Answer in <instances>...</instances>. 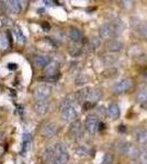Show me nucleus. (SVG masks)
Masks as SVG:
<instances>
[{
	"label": "nucleus",
	"mask_w": 147,
	"mask_h": 164,
	"mask_svg": "<svg viewBox=\"0 0 147 164\" xmlns=\"http://www.w3.org/2000/svg\"><path fill=\"white\" fill-rule=\"evenodd\" d=\"M6 4L4 1H0V13H1V14L4 12V8L7 7V4Z\"/></svg>",
	"instance_id": "nucleus-39"
},
{
	"label": "nucleus",
	"mask_w": 147,
	"mask_h": 164,
	"mask_svg": "<svg viewBox=\"0 0 147 164\" xmlns=\"http://www.w3.org/2000/svg\"><path fill=\"white\" fill-rule=\"evenodd\" d=\"M53 158H54V150H53V147H52V148H47V149L44 151V154H43L44 161H45L46 163L50 164V162L53 160Z\"/></svg>",
	"instance_id": "nucleus-22"
},
{
	"label": "nucleus",
	"mask_w": 147,
	"mask_h": 164,
	"mask_svg": "<svg viewBox=\"0 0 147 164\" xmlns=\"http://www.w3.org/2000/svg\"><path fill=\"white\" fill-rule=\"evenodd\" d=\"M85 126L86 129L89 132H96L98 130V127H99V120L94 116H88L86 119Z\"/></svg>",
	"instance_id": "nucleus-9"
},
{
	"label": "nucleus",
	"mask_w": 147,
	"mask_h": 164,
	"mask_svg": "<svg viewBox=\"0 0 147 164\" xmlns=\"http://www.w3.org/2000/svg\"><path fill=\"white\" fill-rule=\"evenodd\" d=\"M76 153H77L78 155H80V157H85V155H87V153H88V150H87L86 147L80 145V147H78L77 149H76Z\"/></svg>",
	"instance_id": "nucleus-32"
},
{
	"label": "nucleus",
	"mask_w": 147,
	"mask_h": 164,
	"mask_svg": "<svg viewBox=\"0 0 147 164\" xmlns=\"http://www.w3.org/2000/svg\"><path fill=\"white\" fill-rule=\"evenodd\" d=\"M9 46L8 38H7V35L6 34H0V48L1 49H7Z\"/></svg>",
	"instance_id": "nucleus-29"
},
{
	"label": "nucleus",
	"mask_w": 147,
	"mask_h": 164,
	"mask_svg": "<svg viewBox=\"0 0 147 164\" xmlns=\"http://www.w3.org/2000/svg\"><path fill=\"white\" fill-rule=\"evenodd\" d=\"M50 110V104L47 101H41V102H36L34 105V111L36 114L41 115H46Z\"/></svg>",
	"instance_id": "nucleus-7"
},
{
	"label": "nucleus",
	"mask_w": 147,
	"mask_h": 164,
	"mask_svg": "<svg viewBox=\"0 0 147 164\" xmlns=\"http://www.w3.org/2000/svg\"><path fill=\"white\" fill-rule=\"evenodd\" d=\"M53 150H54V158L50 164H66L68 162L69 155L64 143H56L53 147Z\"/></svg>",
	"instance_id": "nucleus-1"
},
{
	"label": "nucleus",
	"mask_w": 147,
	"mask_h": 164,
	"mask_svg": "<svg viewBox=\"0 0 147 164\" xmlns=\"http://www.w3.org/2000/svg\"><path fill=\"white\" fill-rule=\"evenodd\" d=\"M56 131H57L56 125L53 124V122H50V124H47V125H45V126L43 127L41 134H42V136L44 138H52L53 136H55Z\"/></svg>",
	"instance_id": "nucleus-11"
},
{
	"label": "nucleus",
	"mask_w": 147,
	"mask_h": 164,
	"mask_svg": "<svg viewBox=\"0 0 147 164\" xmlns=\"http://www.w3.org/2000/svg\"><path fill=\"white\" fill-rule=\"evenodd\" d=\"M7 8H8L10 12L14 13V14H18L21 11V4L20 1H16V0H10V1H7Z\"/></svg>",
	"instance_id": "nucleus-17"
},
{
	"label": "nucleus",
	"mask_w": 147,
	"mask_h": 164,
	"mask_svg": "<svg viewBox=\"0 0 147 164\" xmlns=\"http://www.w3.org/2000/svg\"><path fill=\"white\" fill-rule=\"evenodd\" d=\"M113 162V155L111 153H107L102 160V164H112Z\"/></svg>",
	"instance_id": "nucleus-34"
},
{
	"label": "nucleus",
	"mask_w": 147,
	"mask_h": 164,
	"mask_svg": "<svg viewBox=\"0 0 147 164\" xmlns=\"http://www.w3.org/2000/svg\"><path fill=\"white\" fill-rule=\"evenodd\" d=\"M74 100H75V95H67L65 99L62 101V103H61V111H62L63 108H65V107H68V106H73L74 105Z\"/></svg>",
	"instance_id": "nucleus-21"
},
{
	"label": "nucleus",
	"mask_w": 147,
	"mask_h": 164,
	"mask_svg": "<svg viewBox=\"0 0 147 164\" xmlns=\"http://www.w3.org/2000/svg\"><path fill=\"white\" fill-rule=\"evenodd\" d=\"M143 76H145V77H147V69H145V70H143Z\"/></svg>",
	"instance_id": "nucleus-42"
},
{
	"label": "nucleus",
	"mask_w": 147,
	"mask_h": 164,
	"mask_svg": "<svg viewBox=\"0 0 147 164\" xmlns=\"http://www.w3.org/2000/svg\"><path fill=\"white\" fill-rule=\"evenodd\" d=\"M44 4H46V6H48V7H52V6H53L55 2H54V1H47V0H45V1H44Z\"/></svg>",
	"instance_id": "nucleus-40"
},
{
	"label": "nucleus",
	"mask_w": 147,
	"mask_h": 164,
	"mask_svg": "<svg viewBox=\"0 0 147 164\" xmlns=\"http://www.w3.org/2000/svg\"><path fill=\"white\" fill-rule=\"evenodd\" d=\"M88 80H89V78H88L87 74L80 73V74H78L77 78H76V84H77V85H84V84H86L88 82Z\"/></svg>",
	"instance_id": "nucleus-26"
},
{
	"label": "nucleus",
	"mask_w": 147,
	"mask_h": 164,
	"mask_svg": "<svg viewBox=\"0 0 147 164\" xmlns=\"http://www.w3.org/2000/svg\"><path fill=\"white\" fill-rule=\"evenodd\" d=\"M90 90H91L90 88H84L81 90L77 91L76 94H75V100L77 102H79V103H85L86 101H87V99H88Z\"/></svg>",
	"instance_id": "nucleus-12"
},
{
	"label": "nucleus",
	"mask_w": 147,
	"mask_h": 164,
	"mask_svg": "<svg viewBox=\"0 0 147 164\" xmlns=\"http://www.w3.org/2000/svg\"><path fill=\"white\" fill-rule=\"evenodd\" d=\"M69 53H70V55H71V56H74V57L79 56V55L81 54V47L79 46V44H78V43H75L74 45L70 46Z\"/></svg>",
	"instance_id": "nucleus-24"
},
{
	"label": "nucleus",
	"mask_w": 147,
	"mask_h": 164,
	"mask_svg": "<svg viewBox=\"0 0 147 164\" xmlns=\"http://www.w3.org/2000/svg\"><path fill=\"white\" fill-rule=\"evenodd\" d=\"M137 141L141 143L147 142V129H142L137 132Z\"/></svg>",
	"instance_id": "nucleus-25"
},
{
	"label": "nucleus",
	"mask_w": 147,
	"mask_h": 164,
	"mask_svg": "<svg viewBox=\"0 0 147 164\" xmlns=\"http://www.w3.org/2000/svg\"><path fill=\"white\" fill-rule=\"evenodd\" d=\"M2 25H4V26H11L12 25V21L10 19H9V18H4V19H2Z\"/></svg>",
	"instance_id": "nucleus-36"
},
{
	"label": "nucleus",
	"mask_w": 147,
	"mask_h": 164,
	"mask_svg": "<svg viewBox=\"0 0 147 164\" xmlns=\"http://www.w3.org/2000/svg\"><path fill=\"white\" fill-rule=\"evenodd\" d=\"M138 32H139V34L142 35V36H144V37H147V23L146 22H144V23H142V24H139Z\"/></svg>",
	"instance_id": "nucleus-31"
},
{
	"label": "nucleus",
	"mask_w": 147,
	"mask_h": 164,
	"mask_svg": "<svg viewBox=\"0 0 147 164\" xmlns=\"http://www.w3.org/2000/svg\"><path fill=\"white\" fill-rule=\"evenodd\" d=\"M41 26H42L43 31H45V32L50 31V25L47 22H43L42 24H41Z\"/></svg>",
	"instance_id": "nucleus-38"
},
{
	"label": "nucleus",
	"mask_w": 147,
	"mask_h": 164,
	"mask_svg": "<svg viewBox=\"0 0 147 164\" xmlns=\"http://www.w3.org/2000/svg\"><path fill=\"white\" fill-rule=\"evenodd\" d=\"M2 138H4V134H2V132H1V131H0V140H1V139H2Z\"/></svg>",
	"instance_id": "nucleus-43"
},
{
	"label": "nucleus",
	"mask_w": 147,
	"mask_h": 164,
	"mask_svg": "<svg viewBox=\"0 0 147 164\" xmlns=\"http://www.w3.org/2000/svg\"><path fill=\"white\" fill-rule=\"evenodd\" d=\"M136 100L139 103H146L147 102V90H141L136 95Z\"/></svg>",
	"instance_id": "nucleus-27"
},
{
	"label": "nucleus",
	"mask_w": 147,
	"mask_h": 164,
	"mask_svg": "<svg viewBox=\"0 0 147 164\" xmlns=\"http://www.w3.org/2000/svg\"><path fill=\"white\" fill-rule=\"evenodd\" d=\"M117 59H119V57L116 56L115 54H112V53H109V54L105 53L101 55V60L103 61V64L107 66L113 65Z\"/></svg>",
	"instance_id": "nucleus-13"
},
{
	"label": "nucleus",
	"mask_w": 147,
	"mask_h": 164,
	"mask_svg": "<svg viewBox=\"0 0 147 164\" xmlns=\"http://www.w3.org/2000/svg\"><path fill=\"white\" fill-rule=\"evenodd\" d=\"M119 131H121V132H124V131H126V127L124 126V125H121V126L119 127Z\"/></svg>",
	"instance_id": "nucleus-41"
},
{
	"label": "nucleus",
	"mask_w": 147,
	"mask_h": 164,
	"mask_svg": "<svg viewBox=\"0 0 147 164\" xmlns=\"http://www.w3.org/2000/svg\"><path fill=\"white\" fill-rule=\"evenodd\" d=\"M103 77L104 78H114V77L117 74V70L114 68H109V69H105L104 71L102 72Z\"/></svg>",
	"instance_id": "nucleus-28"
},
{
	"label": "nucleus",
	"mask_w": 147,
	"mask_h": 164,
	"mask_svg": "<svg viewBox=\"0 0 147 164\" xmlns=\"http://www.w3.org/2000/svg\"><path fill=\"white\" fill-rule=\"evenodd\" d=\"M62 118L65 120V122H74V120H76V117H77V111H76V108L75 106H68V107H65V108H63L62 111Z\"/></svg>",
	"instance_id": "nucleus-6"
},
{
	"label": "nucleus",
	"mask_w": 147,
	"mask_h": 164,
	"mask_svg": "<svg viewBox=\"0 0 147 164\" xmlns=\"http://www.w3.org/2000/svg\"><path fill=\"white\" fill-rule=\"evenodd\" d=\"M105 48L109 52H112V53H116V52H120L123 48V44L117 41V39H109L105 42Z\"/></svg>",
	"instance_id": "nucleus-10"
},
{
	"label": "nucleus",
	"mask_w": 147,
	"mask_h": 164,
	"mask_svg": "<svg viewBox=\"0 0 147 164\" xmlns=\"http://www.w3.org/2000/svg\"><path fill=\"white\" fill-rule=\"evenodd\" d=\"M101 96H102V92L101 90H98V89H94V90H90L89 95H88V99L86 102H91V103L96 104L98 101H100Z\"/></svg>",
	"instance_id": "nucleus-14"
},
{
	"label": "nucleus",
	"mask_w": 147,
	"mask_h": 164,
	"mask_svg": "<svg viewBox=\"0 0 147 164\" xmlns=\"http://www.w3.org/2000/svg\"><path fill=\"white\" fill-rule=\"evenodd\" d=\"M59 74H56V76H44L42 77L40 80L44 81V82H56L59 79Z\"/></svg>",
	"instance_id": "nucleus-30"
},
{
	"label": "nucleus",
	"mask_w": 147,
	"mask_h": 164,
	"mask_svg": "<svg viewBox=\"0 0 147 164\" xmlns=\"http://www.w3.org/2000/svg\"><path fill=\"white\" fill-rule=\"evenodd\" d=\"M52 94V88L46 84H41L34 90V97L37 102L46 101V99Z\"/></svg>",
	"instance_id": "nucleus-2"
},
{
	"label": "nucleus",
	"mask_w": 147,
	"mask_h": 164,
	"mask_svg": "<svg viewBox=\"0 0 147 164\" xmlns=\"http://www.w3.org/2000/svg\"><path fill=\"white\" fill-rule=\"evenodd\" d=\"M69 37L70 39L73 41L74 43H79L81 42L82 39V33L81 31L79 30V29H77V27H71L69 30Z\"/></svg>",
	"instance_id": "nucleus-15"
},
{
	"label": "nucleus",
	"mask_w": 147,
	"mask_h": 164,
	"mask_svg": "<svg viewBox=\"0 0 147 164\" xmlns=\"http://www.w3.org/2000/svg\"><path fill=\"white\" fill-rule=\"evenodd\" d=\"M120 151L122 153H124L125 155L132 158V159H137L139 157V154H141V151H139L138 148L133 145L132 143H123L121 145Z\"/></svg>",
	"instance_id": "nucleus-3"
},
{
	"label": "nucleus",
	"mask_w": 147,
	"mask_h": 164,
	"mask_svg": "<svg viewBox=\"0 0 147 164\" xmlns=\"http://www.w3.org/2000/svg\"><path fill=\"white\" fill-rule=\"evenodd\" d=\"M108 114L112 117V118H117L121 114V111H120V107L117 106L116 104H110L108 107Z\"/></svg>",
	"instance_id": "nucleus-20"
},
{
	"label": "nucleus",
	"mask_w": 147,
	"mask_h": 164,
	"mask_svg": "<svg viewBox=\"0 0 147 164\" xmlns=\"http://www.w3.org/2000/svg\"><path fill=\"white\" fill-rule=\"evenodd\" d=\"M132 85H133V80L130 78H125L113 85V92L114 93H123V92L128 91V89H131Z\"/></svg>",
	"instance_id": "nucleus-5"
},
{
	"label": "nucleus",
	"mask_w": 147,
	"mask_h": 164,
	"mask_svg": "<svg viewBox=\"0 0 147 164\" xmlns=\"http://www.w3.org/2000/svg\"><path fill=\"white\" fill-rule=\"evenodd\" d=\"M7 68H8L9 70H12V71H13V70H17V69H18V65H17V64H13V62H10V64L7 65Z\"/></svg>",
	"instance_id": "nucleus-37"
},
{
	"label": "nucleus",
	"mask_w": 147,
	"mask_h": 164,
	"mask_svg": "<svg viewBox=\"0 0 147 164\" xmlns=\"http://www.w3.org/2000/svg\"><path fill=\"white\" fill-rule=\"evenodd\" d=\"M138 159H139V164H147V150L141 152Z\"/></svg>",
	"instance_id": "nucleus-33"
},
{
	"label": "nucleus",
	"mask_w": 147,
	"mask_h": 164,
	"mask_svg": "<svg viewBox=\"0 0 147 164\" xmlns=\"http://www.w3.org/2000/svg\"><path fill=\"white\" fill-rule=\"evenodd\" d=\"M116 32V27L112 23H104L99 29V35L102 38H111L114 36Z\"/></svg>",
	"instance_id": "nucleus-4"
},
{
	"label": "nucleus",
	"mask_w": 147,
	"mask_h": 164,
	"mask_svg": "<svg viewBox=\"0 0 147 164\" xmlns=\"http://www.w3.org/2000/svg\"><path fill=\"white\" fill-rule=\"evenodd\" d=\"M94 105H96V104L91 103V102H85V103H82V107H84L85 111H89V110H91Z\"/></svg>",
	"instance_id": "nucleus-35"
},
{
	"label": "nucleus",
	"mask_w": 147,
	"mask_h": 164,
	"mask_svg": "<svg viewBox=\"0 0 147 164\" xmlns=\"http://www.w3.org/2000/svg\"><path fill=\"white\" fill-rule=\"evenodd\" d=\"M81 122H79V120H74L71 122V125H70V128H69V132L73 135V137H77L79 135L81 134Z\"/></svg>",
	"instance_id": "nucleus-16"
},
{
	"label": "nucleus",
	"mask_w": 147,
	"mask_h": 164,
	"mask_svg": "<svg viewBox=\"0 0 147 164\" xmlns=\"http://www.w3.org/2000/svg\"><path fill=\"white\" fill-rule=\"evenodd\" d=\"M30 147H31V135L29 132H25L23 135V145H22V150H21L22 154H25L29 151Z\"/></svg>",
	"instance_id": "nucleus-19"
},
{
	"label": "nucleus",
	"mask_w": 147,
	"mask_h": 164,
	"mask_svg": "<svg viewBox=\"0 0 147 164\" xmlns=\"http://www.w3.org/2000/svg\"><path fill=\"white\" fill-rule=\"evenodd\" d=\"M50 57L48 56H43V55H41V56H36V57L34 58V64L36 67H40V68H42V67H45V66L50 62Z\"/></svg>",
	"instance_id": "nucleus-18"
},
{
	"label": "nucleus",
	"mask_w": 147,
	"mask_h": 164,
	"mask_svg": "<svg viewBox=\"0 0 147 164\" xmlns=\"http://www.w3.org/2000/svg\"><path fill=\"white\" fill-rule=\"evenodd\" d=\"M44 73L45 76H56L59 74V65L56 61H50L44 67Z\"/></svg>",
	"instance_id": "nucleus-8"
},
{
	"label": "nucleus",
	"mask_w": 147,
	"mask_h": 164,
	"mask_svg": "<svg viewBox=\"0 0 147 164\" xmlns=\"http://www.w3.org/2000/svg\"><path fill=\"white\" fill-rule=\"evenodd\" d=\"M14 35H16L17 37V41L19 43H21V44H24V43L27 42V38H25V36H24V34L22 33V31H21V29H20L19 26H16L14 27Z\"/></svg>",
	"instance_id": "nucleus-23"
}]
</instances>
